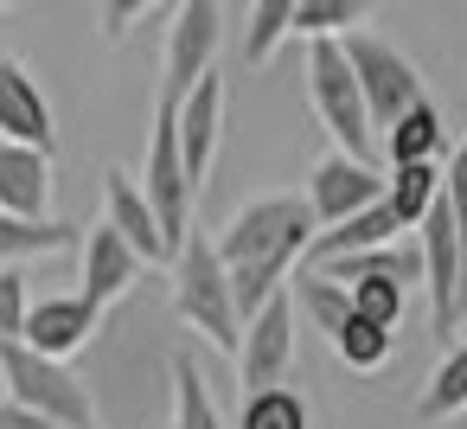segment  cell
<instances>
[{
  "label": "cell",
  "instance_id": "6da1fadb",
  "mask_svg": "<svg viewBox=\"0 0 467 429\" xmlns=\"http://www.w3.org/2000/svg\"><path fill=\"white\" fill-rule=\"evenodd\" d=\"M320 237L314 212L301 193H269V199H250L212 244H218V263L231 269V295H237V314L244 327L275 301L288 295L295 282V263L307 256V244Z\"/></svg>",
  "mask_w": 467,
  "mask_h": 429
},
{
  "label": "cell",
  "instance_id": "7a4b0ae2",
  "mask_svg": "<svg viewBox=\"0 0 467 429\" xmlns=\"http://www.w3.org/2000/svg\"><path fill=\"white\" fill-rule=\"evenodd\" d=\"M173 314H180L192 333H205V346H218V352L237 359V346H244V314H237V295H231V269L218 263V244H212L205 231H192L186 250L173 256Z\"/></svg>",
  "mask_w": 467,
  "mask_h": 429
},
{
  "label": "cell",
  "instance_id": "3957f363",
  "mask_svg": "<svg viewBox=\"0 0 467 429\" xmlns=\"http://www.w3.org/2000/svg\"><path fill=\"white\" fill-rule=\"evenodd\" d=\"M307 103H314V116H320V129L333 135V154L371 167L378 129H371L365 90H358V78H352V65H346V46H339V39H314V46H307Z\"/></svg>",
  "mask_w": 467,
  "mask_h": 429
},
{
  "label": "cell",
  "instance_id": "277c9868",
  "mask_svg": "<svg viewBox=\"0 0 467 429\" xmlns=\"http://www.w3.org/2000/svg\"><path fill=\"white\" fill-rule=\"evenodd\" d=\"M0 384H7V403L58 423V429H97V403H90V384L58 365V359H39L26 340H7L0 346Z\"/></svg>",
  "mask_w": 467,
  "mask_h": 429
},
{
  "label": "cell",
  "instance_id": "5b68a950",
  "mask_svg": "<svg viewBox=\"0 0 467 429\" xmlns=\"http://www.w3.org/2000/svg\"><path fill=\"white\" fill-rule=\"evenodd\" d=\"M346 46V65H352V78H358V90H365V110H371V129H378V141L422 103V71L410 65V52H397L390 39H378V33H352V39H339Z\"/></svg>",
  "mask_w": 467,
  "mask_h": 429
},
{
  "label": "cell",
  "instance_id": "8992f818",
  "mask_svg": "<svg viewBox=\"0 0 467 429\" xmlns=\"http://www.w3.org/2000/svg\"><path fill=\"white\" fill-rule=\"evenodd\" d=\"M422 250V288H429V320L448 346H461V314H467V250H461V225L454 205L441 193V205L429 212V225L416 231Z\"/></svg>",
  "mask_w": 467,
  "mask_h": 429
},
{
  "label": "cell",
  "instance_id": "52a82bcc",
  "mask_svg": "<svg viewBox=\"0 0 467 429\" xmlns=\"http://www.w3.org/2000/svg\"><path fill=\"white\" fill-rule=\"evenodd\" d=\"M167 58H161V110H180L212 71H218V39H224V7L218 0H186L167 14Z\"/></svg>",
  "mask_w": 467,
  "mask_h": 429
},
{
  "label": "cell",
  "instance_id": "ba28073f",
  "mask_svg": "<svg viewBox=\"0 0 467 429\" xmlns=\"http://www.w3.org/2000/svg\"><path fill=\"white\" fill-rule=\"evenodd\" d=\"M141 193H148V205H154V218H161V231H167V244H173V256H180L186 237H192V199H199V186H192V173H186V154H180V110H161V103H154V135H148Z\"/></svg>",
  "mask_w": 467,
  "mask_h": 429
},
{
  "label": "cell",
  "instance_id": "9c48e42d",
  "mask_svg": "<svg viewBox=\"0 0 467 429\" xmlns=\"http://www.w3.org/2000/svg\"><path fill=\"white\" fill-rule=\"evenodd\" d=\"M295 295H275L250 327H244V346H237V378H244V397L256 391H275L295 365Z\"/></svg>",
  "mask_w": 467,
  "mask_h": 429
},
{
  "label": "cell",
  "instance_id": "30bf717a",
  "mask_svg": "<svg viewBox=\"0 0 467 429\" xmlns=\"http://www.w3.org/2000/svg\"><path fill=\"white\" fill-rule=\"evenodd\" d=\"M307 212H314V225H346V218H358V212H371V205H384V173H371L365 161H346V154H327V161H314V173H307Z\"/></svg>",
  "mask_w": 467,
  "mask_h": 429
},
{
  "label": "cell",
  "instance_id": "8fae6325",
  "mask_svg": "<svg viewBox=\"0 0 467 429\" xmlns=\"http://www.w3.org/2000/svg\"><path fill=\"white\" fill-rule=\"evenodd\" d=\"M0 141H14V148H39V154H52V148H58L52 97L39 90V78H33L14 52H0Z\"/></svg>",
  "mask_w": 467,
  "mask_h": 429
},
{
  "label": "cell",
  "instance_id": "7c38bea8",
  "mask_svg": "<svg viewBox=\"0 0 467 429\" xmlns=\"http://www.w3.org/2000/svg\"><path fill=\"white\" fill-rule=\"evenodd\" d=\"M103 225L122 231V244H129L141 263H173V244H167V231H161V218H154L141 180L122 173V167L103 173Z\"/></svg>",
  "mask_w": 467,
  "mask_h": 429
},
{
  "label": "cell",
  "instance_id": "4fadbf2b",
  "mask_svg": "<svg viewBox=\"0 0 467 429\" xmlns=\"http://www.w3.org/2000/svg\"><path fill=\"white\" fill-rule=\"evenodd\" d=\"M97 320H103V308H97V301H84V295H46V301H33L26 346H33L39 359H58V365H65L71 352H84V346H90Z\"/></svg>",
  "mask_w": 467,
  "mask_h": 429
},
{
  "label": "cell",
  "instance_id": "5bb4252c",
  "mask_svg": "<svg viewBox=\"0 0 467 429\" xmlns=\"http://www.w3.org/2000/svg\"><path fill=\"white\" fill-rule=\"evenodd\" d=\"M218 135H224V78L212 71L186 103H180V154H186V173L192 186L205 193V173L218 161Z\"/></svg>",
  "mask_w": 467,
  "mask_h": 429
},
{
  "label": "cell",
  "instance_id": "9a60e30c",
  "mask_svg": "<svg viewBox=\"0 0 467 429\" xmlns=\"http://www.w3.org/2000/svg\"><path fill=\"white\" fill-rule=\"evenodd\" d=\"M84 301H97V308H109V301H122L129 288H135V276H141V256L122 244V231H109V225H90L84 231Z\"/></svg>",
  "mask_w": 467,
  "mask_h": 429
},
{
  "label": "cell",
  "instance_id": "2e32d148",
  "mask_svg": "<svg viewBox=\"0 0 467 429\" xmlns=\"http://www.w3.org/2000/svg\"><path fill=\"white\" fill-rule=\"evenodd\" d=\"M52 205V154L0 141V218H46Z\"/></svg>",
  "mask_w": 467,
  "mask_h": 429
},
{
  "label": "cell",
  "instance_id": "e0dca14e",
  "mask_svg": "<svg viewBox=\"0 0 467 429\" xmlns=\"http://www.w3.org/2000/svg\"><path fill=\"white\" fill-rule=\"evenodd\" d=\"M384 244H403V225L390 218V205H371V212H358V218H346V225L320 231V237L307 244V263L320 269V263H339V256H365V250H384Z\"/></svg>",
  "mask_w": 467,
  "mask_h": 429
},
{
  "label": "cell",
  "instance_id": "ac0fdd59",
  "mask_svg": "<svg viewBox=\"0 0 467 429\" xmlns=\"http://www.w3.org/2000/svg\"><path fill=\"white\" fill-rule=\"evenodd\" d=\"M441 193H448V167H435V161H422V167H390V173H384V205H390V218H397L403 231H422L429 212L441 205Z\"/></svg>",
  "mask_w": 467,
  "mask_h": 429
},
{
  "label": "cell",
  "instance_id": "d6986e66",
  "mask_svg": "<svg viewBox=\"0 0 467 429\" xmlns=\"http://www.w3.org/2000/svg\"><path fill=\"white\" fill-rule=\"evenodd\" d=\"M84 244V225L65 218H0V269H20L26 256H58Z\"/></svg>",
  "mask_w": 467,
  "mask_h": 429
},
{
  "label": "cell",
  "instance_id": "ffe728a7",
  "mask_svg": "<svg viewBox=\"0 0 467 429\" xmlns=\"http://www.w3.org/2000/svg\"><path fill=\"white\" fill-rule=\"evenodd\" d=\"M288 295H295V314H307L314 333H327V340H339V327L352 320V288L346 282H327L320 269H295Z\"/></svg>",
  "mask_w": 467,
  "mask_h": 429
},
{
  "label": "cell",
  "instance_id": "44dd1931",
  "mask_svg": "<svg viewBox=\"0 0 467 429\" xmlns=\"http://www.w3.org/2000/svg\"><path fill=\"white\" fill-rule=\"evenodd\" d=\"M384 154H390V167H422V161H435V154H441V110L422 97V103L384 135Z\"/></svg>",
  "mask_w": 467,
  "mask_h": 429
},
{
  "label": "cell",
  "instance_id": "7402d4cb",
  "mask_svg": "<svg viewBox=\"0 0 467 429\" xmlns=\"http://www.w3.org/2000/svg\"><path fill=\"white\" fill-rule=\"evenodd\" d=\"M167 429H224V416H218L192 352H173V423Z\"/></svg>",
  "mask_w": 467,
  "mask_h": 429
},
{
  "label": "cell",
  "instance_id": "603a6c76",
  "mask_svg": "<svg viewBox=\"0 0 467 429\" xmlns=\"http://www.w3.org/2000/svg\"><path fill=\"white\" fill-rule=\"evenodd\" d=\"M365 0H295V33L314 46V39H352L365 33Z\"/></svg>",
  "mask_w": 467,
  "mask_h": 429
},
{
  "label": "cell",
  "instance_id": "cb8c5ba5",
  "mask_svg": "<svg viewBox=\"0 0 467 429\" xmlns=\"http://www.w3.org/2000/svg\"><path fill=\"white\" fill-rule=\"evenodd\" d=\"M461 410H467V340L448 346V359L435 365V378H429L416 416H422V423H448V416H461Z\"/></svg>",
  "mask_w": 467,
  "mask_h": 429
},
{
  "label": "cell",
  "instance_id": "d4e9b609",
  "mask_svg": "<svg viewBox=\"0 0 467 429\" xmlns=\"http://www.w3.org/2000/svg\"><path fill=\"white\" fill-rule=\"evenodd\" d=\"M237 429H314V416H307V397H301V391L275 384V391H256V397H244V416H237Z\"/></svg>",
  "mask_w": 467,
  "mask_h": 429
},
{
  "label": "cell",
  "instance_id": "484cf974",
  "mask_svg": "<svg viewBox=\"0 0 467 429\" xmlns=\"http://www.w3.org/2000/svg\"><path fill=\"white\" fill-rule=\"evenodd\" d=\"M333 352H339L352 371H384V365H390V352H397V333H390V327H371V320H358V314H352V320L339 327Z\"/></svg>",
  "mask_w": 467,
  "mask_h": 429
},
{
  "label": "cell",
  "instance_id": "4316f807",
  "mask_svg": "<svg viewBox=\"0 0 467 429\" xmlns=\"http://www.w3.org/2000/svg\"><path fill=\"white\" fill-rule=\"evenodd\" d=\"M288 33H295V0H263V7L250 14V33H244V58L250 65H269Z\"/></svg>",
  "mask_w": 467,
  "mask_h": 429
},
{
  "label": "cell",
  "instance_id": "83f0119b",
  "mask_svg": "<svg viewBox=\"0 0 467 429\" xmlns=\"http://www.w3.org/2000/svg\"><path fill=\"white\" fill-rule=\"evenodd\" d=\"M403 301H410V288H403V282H384V276L352 288V314L371 320V327H390V333H397V320H403Z\"/></svg>",
  "mask_w": 467,
  "mask_h": 429
},
{
  "label": "cell",
  "instance_id": "f1b7e54d",
  "mask_svg": "<svg viewBox=\"0 0 467 429\" xmlns=\"http://www.w3.org/2000/svg\"><path fill=\"white\" fill-rule=\"evenodd\" d=\"M26 320H33L26 276H20V269H0V346H7V340H26Z\"/></svg>",
  "mask_w": 467,
  "mask_h": 429
},
{
  "label": "cell",
  "instance_id": "f546056e",
  "mask_svg": "<svg viewBox=\"0 0 467 429\" xmlns=\"http://www.w3.org/2000/svg\"><path fill=\"white\" fill-rule=\"evenodd\" d=\"M448 205H454L461 250H467V135H461V141H454V154H448Z\"/></svg>",
  "mask_w": 467,
  "mask_h": 429
},
{
  "label": "cell",
  "instance_id": "4dcf8cb0",
  "mask_svg": "<svg viewBox=\"0 0 467 429\" xmlns=\"http://www.w3.org/2000/svg\"><path fill=\"white\" fill-rule=\"evenodd\" d=\"M148 14H154V7H103L97 20H103V39H122V33H129L135 20H148Z\"/></svg>",
  "mask_w": 467,
  "mask_h": 429
},
{
  "label": "cell",
  "instance_id": "1f68e13d",
  "mask_svg": "<svg viewBox=\"0 0 467 429\" xmlns=\"http://www.w3.org/2000/svg\"><path fill=\"white\" fill-rule=\"evenodd\" d=\"M0 429H58V423H46V416L20 410V403H0Z\"/></svg>",
  "mask_w": 467,
  "mask_h": 429
}]
</instances>
